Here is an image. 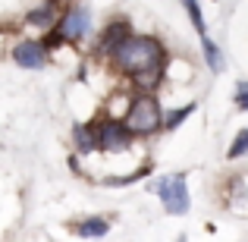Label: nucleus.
I'll list each match as a JSON object with an SVG mask.
<instances>
[{"label":"nucleus","instance_id":"nucleus-12","mask_svg":"<svg viewBox=\"0 0 248 242\" xmlns=\"http://www.w3.org/2000/svg\"><path fill=\"white\" fill-rule=\"evenodd\" d=\"M242 154H248V129H242L230 145V158H242Z\"/></svg>","mask_w":248,"mask_h":242},{"label":"nucleus","instance_id":"nucleus-7","mask_svg":"<svg viewBox=\"0 0 248 242\" xmlns=\"http://www.w3.org/2000/svg\"><path fill=\"white\" fill-rule=\"evenodd\" d=\"M129 35V25L123 22V19H116L113 25H110L107 32H104V38H101V50H107V54H113L116 50V44L123 41V38Z\"/></svg>","mask_w":248,"mask_h":242},{"label":"nucleus","instance_id":"nucleus-10","mask_svg":"<svg viewBox=\"0 0 248 242\" xmlns=\"http://www.w3.org/2000/svg\"><path fill=\"white\" fill-rule=\"evenodd\" d=\"M204 57H207V66L214 69V73H220L223 69V57H220V48L214 41H207L204 38Z\"/></svg>","mask_w":248,"mask_h":242},{"label":"nucleus","instance_id":"nucleus-2","mask_svg":"<svg viewBox=\"0 0 248 242\" xmlns=\"http://www.w3.org/2000/svg\"><path fill=\"white\" fill-rule=\"evenodd\" d=\"M160 123H164V116H160L157 97H151V95L135 97L132 107H129V113H126V126L132 129L135 135H148V132H154Z\"/></svg>","mask_w":248,"mask_h":242},{"label":"nucleus","instance_id":"nucleus-13","mask_svg":"<svg viewBox=\"0 0 248 242\" xmlns=\"http://www.w3.org/2000/svg\"><path fill=\"white\" fill-rule=\"evenodd\" d=\"M188 113H192V104H188V107H182V110H173V113H170L167 120H164V126H167V129H176V126H179V123L186 120Z\"/></svg>","mask_w":248,"mask_h":242},{"label":"nucleus","instance_id":"nucleus-4","mask_svg":"<svg viewBox=\"0 0 248 242\" xmlns=\"http://www.w3.org/2000/svg\"><path fill=\"white\" fill-rule=\"evenodd\" d=\"M129 135H132V129H129L126 123L107 120V123L97 126V148H104V151H126Z\"/></svg>","mask_w":248,"mask_h":242},{"label":"nucleus","instance_id":"nucleus-8","mask_svg":"<svg viewBox=\"0 0 248 242\" xmlns=\"http://www.w3.org/2000/svg\"><path fill=\"white\" fill-rule=\"evenodd\" d=\"M76 145L79 151H94L97 148V126H76Z\"/></svg>","mask_w":248,"mask_h":242},{"label":"nucleus","instance_id":"nucleus-3","mask_svg":"<svg viewBox=\"0 0 248 242\" xmlns=\"http://www.w3.org/2000/svg\"><path fill=\"white\" fill-rule=\"evenodd\" d=\"M154 192L164 198V208L170 214H186L188 211V189H186V176L176 173V176H167L154 186Z\"/></svg>","mask_w":248,"mask_h":242},{"label":"nucleus","instance_id":"nucleus-15","mask_svg":"<svg viewBox=\"0 0 248 242\" xmlns=\"http://www.w3.org/2000/svg\"><path fill=\"white\" fill-rule=\"evenodd\" d=\"M236 104H239V110H248V82L236 85Z\"/></svg>","mask_w":248,"mask_h":242},{"label":"nucleus","instance_id":"nucleus-9","mask_svg":"<svg viewBox=\"0 0 248 242\" xmlns=\"http://www.w3.org/2000/svg\"><path fill=\"white\" fill-rule=\"evenodd\" d=\"M76 233L79 236H104L107 233V220L104 217H88V220H82V224H76Z\"/></svg>","mask_w":248,"mask_h":242},{"label":"nucleus","instance_id":"nucleus-1","mask_svg":"<svg viewBox=\"0 0 248 242\" xmlns=\"http://www.w3.org/2000/svg\"><path fill=\"white\" fill-rule=\"evenodd\" d=\"M113 60L120 69H126L132 76L154 73V69H164V48L148 35H126L116 44Z\"/></svg>","mask_w":248,"mask_h":242},{"label":"nucleus","instance_id":"nucleus-11","mask_svg":"<svg viewBox=\"0 0 248 242\" xmlns=\"http://www.w3.org/2000/svg\"><path fill=\"white\" fill-rule=\"evenodd\" d=\"M182 3H186L188 16H192V25H195V32H198V35L204 38V16H201V10H198V0H182Z\"/></svg>","mask_w":248,"mask_h":242},{"label":"nucleus","instance_id":"nucleus-5","mask_svg":"<svg viewBox=\"0 0 248 242\" xmlns=\"http://www.w3.org/2000/svg\"><path fill=\"white\" fill-rule=\"evenodd\" d=\"M13 60L25 69H41L47 63V48L41 41H19L13 48Z\"/></svg>","mask_w":248,"mask_h":242},{"label":"nucleus","instance_id":"nucleus-6","mask_svg":"<svg viewBox=\"0 0 248 242\" xmlns=\"http://www.w3.org/2000/svg\"><path fill=\"white\" fill-rule=\"evenodd\" d=\"M85 32H88V10L79 6V10L66 13V19L60 22V35L66 38V41H79Z\"/></svg>","mask_w":248,"mask_h":242},{"label":"nucleus","instance_id":"nucleus-14","mask_svg":"<svg viewBox=\"0 0 248 242\" xmlns=\"http://www.w3.org/2000/svg\"><path fill=\"white\" fill-rule=\"evenodd\" d=\"M54 16V10H50V3L44 6V10H35V13H29V22L31 25H47V19Z\"/></svg>","mask_w":248,"mask_h":242}]
</instances>
